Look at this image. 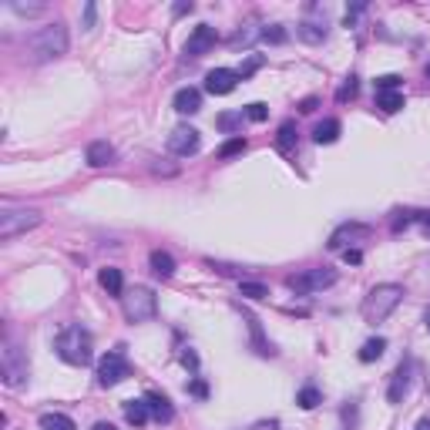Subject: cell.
<instances>
[{
	"label": "cell",
	"instance_id": "cell-42",
	"mask_svg": "<svg viewBox=\"0 0 430 430\" xmlns=\"http://www.w3.org/2000/svg\"><path fill=\"white\" fill-rule=\"evenodd\" d=\"M182 363H185L188 370H195V367H199V357H195L192 350H185V353H182Z\"/></svg>",
	"mask_w": 430,
	"mask_h": 430
},
{
	"label": "cell",
	"instance_id": "cell-3",
	"mask_svg": "<svg viewBox=\"0 0 430 430\" xmlns=\"http://www.w3.org/2000/svg\"><path fill=\"white\" fill-rule=\"evenodd\" d=\"M400 303H403V286H397V282H380V286H373L367 296H363L360 313H363V319H367L370 326H376V323H383Z\"/></svg>",
	"mask_w": 430,
	"mask_h": 430
},
{
	"label": "cell",
	"instance_id": "cell-28",
	"mask_svg": "<svg viewBox=\"0 0 430 430\" xmlns=\"http://www.w3.org/2000/svg\"><path fill=\"white\" fill-rule=\"evenodd\" d=\"M246 152V138L242 135H236V138H229L222 148H218V158H236V155Z\"/></svg>",
	"mask_w": 430,
	"mask_h": 430
},
{
	"label": "cell",
	"instance_id": "cell-6",
	"mask_svg": "<svg viewBox=\"0 0 430 430\" xmlns=\"http://www.w3.org/2000/svg\"><path fill=\"white\" fill-rule=\"evenodd\" d=\"M41 225L37 209H3L0 212V239H14L21 232H31Z\"/></svg>",
	"mask_w": 430,
	"mask_h": 430
},
{
	"label": "cell",
	"instance_id": "cell-1",
	"mask_svg": "<svg viewBox=\"0 0 430 430\" xmlns=\"http://www.w3.org/2000/svg\"><path fill=\"white\" fill-rule=\"evenodd\" d=\"M24 54H27V61H34V64L54 61V58L67 54V27L54 21V24L34 31L31 37L24 41Z\"/></svg>",
	"mask_w": 430,
	"mask_h": 430
},
{
	"label": "cell",
	"instance_id": "cell-46",
	"mask_svg": "<svg viewBox=\"0 0 430 430\" xmlns=\"http://www.w3.org/2000/svg\"><path fill=\"white\" fill-rule=\"evenodd\" d=\"M417 430H430V420H420V424H417Z\"/></svg>",
	"mask_w": 430,
	"mask_h": 430
},
{
	"label": "cell",
	"instance_id": "cell-15",
	"mask_svg": "<svg viewBox=\"0 0 430 430\" xmlns=\"http://www.w3.org/2000/svg\"><path fill=\"white\" fill-rule=\"evenodd\" d=\"M148 266H152V273L158 279H172V276H175V259H172L165 249H152V256H148Z\"/></svg>",
	"mask_w": 430,
	"mask_h": 430
},
{
	"label": "cell",
	"instance_id": "cell-38",
	"mask_svg": "<svg viewBox=\"0 0 430 430\" xmlns=\"http://www.w3.org/2000/svg\"><path fill=\"white\" fill-rule=\"evenodd\" d=\"M343 259H346L350 266H360V262H363V252H360V249H343Z\"/></svg>",
	"mask_w": 430,
	"mask_h": 430
},
{
	"label": "cell",
	"instance_id": "cell-37",
	"mask_svg": "<svg viewBox=\"0 0 430 430\" xmlns=\"http://www.w3.org/2000/svg\"><path fill=\"white\" fill-rule=\"evenodd\" d=\"M10 10H14V14H27V17H31V14H44V3H21V0H14V3H10Z\"/></svg>",
	"mask_w": 430,
	"mask_h": 430
},
{
	"label": "cell",
	"instance_id": "cell-35",
	"mask_svg": "<svg viewBox=\"0 0 430 430\" xmlns=\"http://www.w3.org/2000/svg\"><path fill=\"white\" fill-rule=\"evenodd\" d=\"M397 88H400V74H383V78H376V94L397 91Z\"/></svg>",
	"mask_w": 430,
	"mask_h": 430
},
{
	"label": "cell",
	"instance_id": "cell-27",
	"mask_svg": "<svg viewBox=\"0 0 430 430\" xmlns=\"http://www.w3.org/2000/svg\"><path fill=\"white\" fill-rule=\"evenodd\" d=\"M319 400H323V397H319V390H316L313 383H306V387H303V390L296 394V403H299L303 410H313V407H316Z\"/></svg>",
	"mask_w": 430,
	"mask_h": 430
},
{
	"label": "cell",
	"instance_id": "cell-30",
	"mask_svg": "<svg viewBox=\"0 0 430 430\" xmlns=\"http://www.w3.org/2000/svg\"><path fill=\"white\" fill-rule=\"evenodd\" d=\"M417 218H420V215L410 212V209H403V212H394V222H390V229H394V232H403V229H407V225H414Z\"/></svg>",
	"mask_w": 430,
	"mask_h": 430
},
{
	"label": "cell",
	"instance_id": "cell-2",
	"mask_svg": "<svg viewBox=\"0 0 430 430\" xmlns=\"http://www.w3.org/2000/svg\"><path fill=\"white\" fill-rule=\"evenodd\" d=\"M54 350H58V357H61L64 363H71V367H88L94 357V339L81 323H71V326H64L61 333H58Z\"/></svg>",
	"mask_w": 430,
	"mask_h": 430
},
{
	"label": "cell",
	"instance_id": "cell-14",
	"mask_svg": "<svg viewBox=\"0 0 430 430\" xmlns=\"http://www.w3.org/2000/svg\"><path fill=\"white\" fill-rule=\"evenodd\" d=\"M175 111H179V115L202 111V91H199V88H182V91L175 94Z\"/></svg>",
	"mask_w": 430,
	"mask_h": 430
},
{
	"label": "cell",
	"instance_id": "cell-22",
	"mask_svg": "<svg viewBox=\"0 0 430 430\" xmlns=\"http://www.w3.org/2000/svg\"><path fill=\"white\" fill-rule=\"evenodd\" d=\"M276 148L282 155H293V152H296V124H293V122H282V124H279Z\"/></svg>",
	"mask_w": 430,
	"mask_h": 430
},
{
	"label": "cell",
	"instance_id": "cell-43",
	"mask_svg": "<svg viewBox=\"0 0 430 430\" xmlns=\"http://www.w3.org/2000/svg\"><path fill=\"white\" fill-rule=\"evenodd\" d=\"M316 104H319L316 98H306V101L299 104V111H303V115H309V111H316Z\"/></svg>",
	"mask_w": 430,
	"mask_h": 430
},
{
	"label": "cell",
	"instance_id": "cell-45",
	"mask_svg": "<svg viewBox=\"0 0 430 430\" xmlns=\"http://www.w3.org/2000/svg\"><path fill=\"white\" fill-rule=\"evenodd\" d=\"M94 430H115V424H104V420H101V424H94Z\"/></svg>",
	"mask_w": 430,
	"mask_h": 430
},
{
	"label": "cell",
	"instance_id": "cell-23",
	"mask_svg": "<svg viewBox=\"0 0 430 430\" xmlns=\"http://www.w3.org/2000/svg\"><path fill=\"white\" fill-rule=\"evenodd\" d=\"M41 427L44 430H78V424L67 414H41Z\"/></svg>",
	"mask_w": 430,
	"mask_h": 430
},
{
	"label": "cell",
	"instance_id": "cell-41",
	"mask_svg": "<svg viewBox=\"0 0 430 430\" xmlns=\"http://www.w3.org/2000/svg\"><path fill=\"white\" fill-rule=\"evenodd\" d=\"M94 17H98V7H94V3H84V27H94Z\"/></svg>",
	"mask_w": 430,
	"mask_h": 430
},
{
	"label": "cell",
	"instance_id": "cell-26",
	"mask_svg": "<svg viewBox=\"0 0 430 430\" xmlns=\"http://www.w3.org/2000/svg\"><path fill=\"white\" fill-rule=\"evenodd\" d=\"M296 34H299V37H303V41H309V44H319V41H323V37H326V24H299V27H296Z\"/></svg>",
	"mask_w": 430,
	"mask_h": 430
},
{
	"label": "cell",
	"instance_id": "cell-39",
	"mask_svg": "<svg viewBox=\"0 0 430 430\" xmlns=\"http://www.w3.org/2000/svg\"><path fill=\"white\" fill-rule=\"evenodd\" d=\"M188 390H192V394H195V397H209V387H205V380H192V383H188Z\"/></svg>",
	"mask_w": 430,
	"mask_h": 430
},
{
	"label": "cell",
	"instance_id": "cell-40",
	"mask_svg": "<svg viewBox=\"0 0 430 430\" xmlns=\"http://www.w3.org/2000/svg\"><path fill=\"white\" fill-rule=\"evenodd\" d=\"M259 64H262V58H249V61L242 64V71H239V78H249V74H252V71H256Z\"/></svg>",
	"mask_w": 430,
	"mask_h": 430
},
{
	"label": "cell",
	"instance_id": "cell-17",
	"mask_svg": "<svg viewBox=\"0 0 430 430\" xmlns=\"http://www.w3.org/2000/svg\"><path fill=\"white\" fill-rule=\"evenodd\" d=\"M407 387H410V367H407V363H400L397 373H394V380H390L387 400H390V403H400V400H403V394H407Z\"/></svg>",
	"mask_w": 430,
	"mask_h": 430
},
{
	"label": "cell",
	"instance_id": "cell-7",
	"mask_svg": "<svg viewBox=\"0 0 430 430\" xmlns=\"http://www.w3.org/2000/svg\"><path fill=\"white\" fill-rule=\"evenodd\" d=\"M128 373H131V370H128L124 353L122 350H111V353H104L101 363H98V383H101V387H118Z\"/></svg>",
	"mask_w": 430,
	"mask_h": 430
},
{
	"label": "cell",
	"instance_id": "cell-10",
	"mask_svg": "<svg viewBox=\"0 0 430 430\" xmlns=\"http://www.w3.org/2000/svg\"><path fill=\"white\" fill-rule=\"evenodd\" d=\"M168 152L172 155H195L199 152V131L188 128V124H179V128L168 135Z\"/></svg>",
	"mask_w": 430,
	"mask_h": 430
},
{
	"label": "cell",
	"instance_id": "cell-33",
	"mask_svg": "<svg viewBox=\"0 0 430 430\" xmlns=\"http://www.w3.org/2000/svg\"><path fill=\"white\" fill-rule=\"evenodd\" d=\"M246 118L249 122H266V118H269V108H266L262 101H256V104H249L246 108Z\"/></svg>",
	"mask_w": 430,
	"mask_h": 430
},
{
	"label": "cell",
	"instance_id": "cell-8",
	"mask_svg": "<svg viewBox=\"0 0 430 430\" xmlns=\"http://www.w3.org/2000/svg\"><path fill=\"white\" fill-rule=\"evenodd\" d=\"M289 289H296V293H319V289H330L333 282H337V273L333 269H306V273H299V276H289Z\"/></svg>",
	"mask_w": 430,
	"mask_h": 430
},
{
	"label": "cell",
	"instance_id": "cell-19",
	"mask_svg": "<svg viewBox=\"0 0 430 430\" xmlns=\"http://www.w3.org/2000/svg\"><path fill=\"white\" fill-rule=\"evenodd\" d=\"M148 417H152V410H148V403H145V400H128V403H124V420H128L131 427L148 424Z\"/></svg>",
	"mask_w": 430,
	"mask_h": 430
},
{
	"label": "cell",
	"instance_id": "cell-20",
	"mask_svg": "<svg viewBox=\"0 0 430 430\" xmlns=\"http://www.w3.org/2000/svg\"><path fill=\"white\" fill-rule=\"evenodd\" d=\"M98 282L111 293V296H124V276L122 269H115V266H108V269H101L98 273Z\"/></svg>",
	"mask_w": 430,
	"mask_h": 430
},
{
	"label": "cell",
	"instance_id": "cell-11",
	"mask_svg": "<svg viewBox=\"0 0 430 430\" xmlns=\"http://www.w3.org/2000/svg\"><path fill=\"white\" fill-rule=\"evenodd\" d=\"M239 84V71H229V67H215L205 74V91L209 94H229L236 91Z\"/></svg>",
	"mask_w": 430,
	"mask_h": 430
},
{
	"label": "cell",
	"instance_id": "cell-48",
	"mask_svg": "<svg viewBox=\"0 0 430 430\" xmlns=\"http://www.w3.org/2000/svg\"><path fill=\"white\" fill-rule=\"evenodd\" d=\"M427 78H430V64H427Z\"/></svg>",
	"mask_w": 430,
	"mask_h": 430
},
{
	"label": "cell",
	"instance_id": "cell-12",
	"mask_svg": "<svg viewBox=\"0 0 430 430\" xmlns=\"http://www.w3.org/2000/svg\"><path fill=\"white\" fill-rule=\"evenodd\" d=\"M363 236H367V225L346 222V225H339L337 232L330 236V242H326V246L333 249V252H343V249H357V246H350V242H357V239H363Z\"/></svg>",
	"mask_w": 430,
	"mask_h": 430
},
{
	"label": "cell",
	"instance_id": "cell-25",
	"mask_svg": "<svg viewBox=\"0 0 430 430\" xmlns=\"http://www.w3.org/2000/svg\"><path fill=\"white\" fill-rule=\"evenodd\" d=\"M376 108H383L387 115H394L403 108V91H380L376 94Z\"/></svg>",
	"mask_w": 430,
	"mask_h": 430
},
{
	"label": "cell",
	"instance_id": "cell-44",
	"mask_svg": "<svg viewBox=\"0 0 430 430\" xmlns=\"http://www.w3.org/2000/svg\"><path fill=\"white\" fill-rule=\"evenodd\" d=\"M417 222L424 225V232H427V236H430V212H424V215H420V218H417Z\"/></svg>",
	"mask_w": 430,
	"mask_h": 430
},
{
	"label": "cell",
	"instance_id": "cell-16",
	"mask_svg": "<svg viewBox=\"0 0 430 430\" xmlns=\"http://www.w3.org/2000/svg\"><path fill=\"white\" fill-rule=\"evenodd\" d=\"M246 323H249V333H252V346H256V353H259V357H276L273 343H266V337H262V323H259L252 313H246Z\"/></svg>",
	"mask_w": 430,
	"mask_h": 430
},
{
	"label": "cell",
	"instance_id": "cell-9",
	"mask_svg": "<svg viewBox=\"0 0 430 430\" xmlns=\"http://www.w3.org/2000/svg\"><path fill=\"white\" fill-rule=\"evenodd\" d=\"M215 41H218L215 27H209V24H199L195 31L188 34V41H185V58H202V54H209V51L215 47Z\"/></svg>",
	"mask_w": 430,
	"mask_h": 430
},
{
	"label": "cell",
	"instance_id": "cell-4",
	"mask_svg": "<svg viewBox=\"0 0 430 430\" xmlns=\"http://www.w3.org/2000/svg\"><path fill=\"white\" fill-rule=\"evenodd\" d=\"M0 373H3V383L10 390H21L27 383V353L14 343V339H3V350H0Z\"/></svg>",
	"mask_w": 430,
	"mask_h": 430
},
{
	"label": "cell",
	"instance_id": "cell-29",
	"mask_svg": "<svg viewBox=\"0 0 430 430\" xmlns=\"http://www.w3.org/2000/svg\"><path fill=\"white\" fill-rule=\"evenodd\" d=\"M239 296H246V299H266L269 289H266L262 282H242V286H239Z\"/></svg>",
	"mask_w": 430,
	"mask_h": 430
},
{
	"label": "cell",
	"instance_id": "cell-47",
	"mask_svg": "<svg viewBox=\"0 0 430 430\" xmlns=\"http://www.w3.org/2000/svg\"><path fill=\"white\" fill-rule=\"evenodd\" d=\"M424 323H427V330H430V309H427V313H424Z\"/></svg>",
	"mask_w": 430,
	"mask_h": 430
},
{
	"label": "cell",
	"instance_id": "cell-13",
	"mask_svg": "<svg viewBox=\"0 0 430 430\" xmlns=\"http://www.w3.org/2000/svg\"><path fill=\"white\" fill-rule=\"evenodd\" d=\"M84 158H88V165H91V168H104V165H111V161H115V145H111V142H104V138H98V142L88 145Z\"/></svg>",
	"mask_w": 430,
	"mask_h": 430
},
{
	"label": "cell",
	"instance_id": "cell-18",
	"mask_svg": "<svg viewBox=\"0 0 430 430\" xmlns=\"http://www.w3.org/2000/svg\"><path fill=\"white\" fill-rule=\"evenodd\" d=\"M145 403H148V410H152V417L158 420V424H172L175 410H172V403L161 397V394H148V397H145Z\"/></svg>",
	"mask_w": 430,
	"mask_h": 430
},
{
	"label": "cell",
	"instance_id": "cell-32",
	"mask_svg": "<svg viewBox=\"0 0 430 430\" xmlns=\"http://www.w3.org/2000/svg\"><path fill=\"white\" fill-rule=\"evenodd\" d=\"M262 41H269V44H286V41H289V34H286V27L273 24V27H266V31H262Z\"/></svg>",
	"mask_w": 430,
	"mask_h": 430
},
{
	"label": "cell",
	"instance_id": "cell-34",
	"mask_svg": "<svg viewBox=\"0 0 430 430\" xmlns=\"http://www.w3.org/2000/svg\"><path fill=\"white\" fill-rule=\"evenodd\" d=\"M357 88H360V84H357V78L350 74V78L343 81V88L337 91V101H350V98H357Z\"/></svg>",
	"mask_w": 430,
	"mask_h": 430
},
{
	"label": "cell",
	"instance_id": "cell-5",
	"mask_svg": "<svg viewBox=\"0 0 430 430\" xmlns=\"http://www.w3.org/2000/svg\"><path fill=\"white\" fill-rule=\"evenodd\" d=\"M122 309L131 323H148V319H155V313H158V296H155L148 286H135V289H128L122 296Z\"/></svg>",
	"mask_w": 430,
	"mask_h": 430
},
{
	"label": "cell",
	"instance_id": "cell-21",
	"mask_svg": "<svg viewBox=\"0 0 430 430\" xmlns=\"http://www.w3.org/2000/svg\"><path fill=\"white\" fill-rule=\"evenodd\" d=\"M339 138V122L337 118H326V122H319L313 128V142L316 145H333Z\"/></svg>",
	"mask_w": 430,
	"mask_h": 430
},
{
	"label": "cell",
	"instance_id": "cell-36",
	"mask_svg": "<svg viewBox=\"0 0 430 430\" xmlns=\"http://www.w3.org/2000/svg\"><path fill=\"white\" fill-rule=\"evenodd\" d=\"M256 37H262V31H256V27L249 24V27H242V31H239L236 37H232V44H236V47H239V44H252Z\"/></svg>",
	"mask_w": 430,
	"mask_h": 430
},
{
	"label": "cell",
	"instance_id": "cell-31",
	"mask_svg": "<svg viewBox=\"0 0 430 430\" xmlns=\"http://www.w3.org/2000/svg\"><path fill=\"white\" fill-rule=\"evenodd\" d=\"M242 115H246V111H225V115H218V128H222V131H232V128H239V124H242Z\"/></svg>",
	"mask_w": 430,
	"mask_h": 430
},
{
	"label": "cell",
	"instance_id": "cell-24",
	"mask_svg": "<svg viewBox=\"0 0 430 430\" xmlns=\"http://www.w3.org/2000/svg\"><path fill=\"white\" fill-rule=\"evenodd\" d=\"M383 350H387V339L373 337V339H367V343L360 346V360H363V363H373V360H380V357H383Z\"/></svg>",
	"mask_w": 430,
	"mask_h": 430
}]
</instances>
